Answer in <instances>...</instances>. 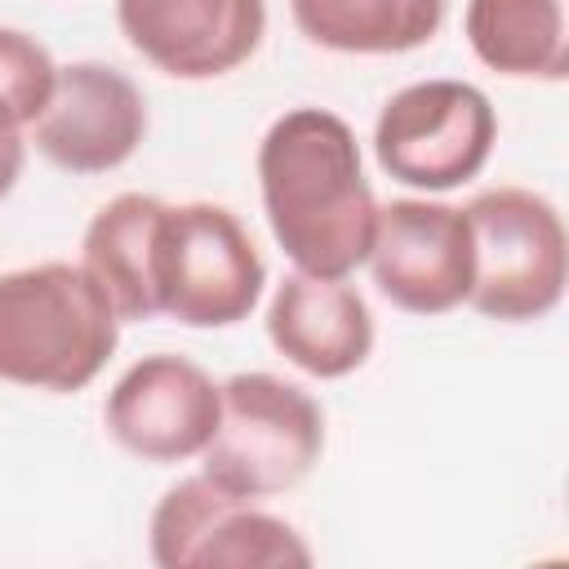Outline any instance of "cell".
I'll list each match as a JSON object with an SVG mask.
<instances>
[{
    "label": "cell",
    "instance_id": "6da1fadb",
    "mask_svg": "<svg viewBox=\"0 0 569 569\" xmlns=\"http://www.w3.org/2000/svg\"><path fill=\"white\" fill-rule=\"evenodd\" d=\"M258 191L293 271L342 280L369 258L378 200L360 142L338 111L293 107L276 116L258 142Z\"/></svg>",
    "mask_w": 569,
    "mask_h": 569
},
{
    "label": "cell",
    "instance_id": "7a4b0ae2",
    "mask_svg": "<svg viewBox=\"0 0 569 569\" xmlns=\"http://www.w3.org/2000/svg\"><path fill=\"white\" fill-rule=\"evenodd\" d=\"M120 342V316L84 262H36L0 276V382L84 391Z\"/></svg>",
    "mask_w": 569,
    "mask_h": 569
},
{
    "label": "cell",
    "instance_id": "3957f363",
    "mask_svg": "<svg viewBox=\"0 0 569 569\" xmlns=\"http://www.w3.org/2000/svg\"><path fill=\"white\" fill-rule=\"evenodd\" d=\"M471 293L485 320L525 325L560 307L569 280V236L560 209L529 187H489L467 204Z\"/></svg>",
    "mask_w": 569,
    "mask_h": 569
},
{
    "label": "cell",
    "instance_id": "277c9868",
    "mask_svg": "<svg viewBox=\"0 0 569 569\" xmlns=\"http://www.w3.org/2000/svg\"><path fill=\"white\" fill-rule=\"evenodd\" d=\"M325 453V413L289 378L231 373L222 382L218 431L204 445L200 471L236 498H276L311 476Z\"/></svg>",
    "mask_w": 569,
    "mask_h": 569
},
{
    "label": "cell",
    "instance_id": "5b68a950",
    "mask_svg": "<svg viewBox=\"0 0 569 569\" xmlns=\"http://www.w3.org/2000/svg\"><path fill=\"white\" fill-rule=\"evenodd\" d=\"M262 284L267 262L227 204H164L151 262L156 316L187 329H231L249 320Z\"/></svg>",
    "mask_w": 569,
    "mask_h": 569
},
{
    "label": "cell",
    "instance_id": "8992f818",
    "mask_svg": "<svg viewBox=\"0 0 569 569\" xmlns=\"http://www.w3.org/2000/svg\"><path fill=\"white\" fill-rule=\"evenodd\" d=\"M498 142V111L467 80H418L387 98L373 120L378 169L418 191H453L471 182Z\"/></svg>",
    "mask_w": 569,
    "mask_h": 569
},
{
    "label": "cell",
    "instance_id": "52a82bcc",
    "mask_svg": "<svg viewBox=\"0 0 569 569\" xmlns=\"http://www.w3.org/2000/svg\"><path fill=\"white\" fill-rule=\"evenodd\" d=\"M151 560L160 569H280L311 565V547L289 520L227 493L200 471L169 485L156 502Z\"/></svg>",
    "mask_w": 569,
    "mask_h": 569
},
{
    "label": "cell",
    "instance_id": "ba28073f",
    "mask_svg": "<svg viewBox=\"0 0 569 569\" xmlns=\"http://www.w3.org/2000/svg\"><path fill=\"white\" fill-rule=\"evenodd\" d=\"M369 271L378 293L409 316H445L471 293V227L458 204L445 200H391L378 204L369 244Z\"/></svg>",
    "mask_w": 569,
    "mask_h": 569
},
{
    "label": "cell",
    "instance_id": "9c48e42d",
    "mask_svg": "<svg viewBox=\"0 0 569 569\" xmlns=\"http://www.w3.org/2000/svg\"><path fill=\"white\" fill-rule=\"evenodd\" d=\"M222 382H213L196 360L156 351L133 360L107 391L102 422L111 440L156 467L200 458L218 431Z\"/></svg>",
    "mask_w": 569,
    "mask_h": 569
},
{
    "label": "cell",
    "instance_id": "30bf717a",
    "mask_svg": "<svg viewBox=\"0 0 569 569\" xmlns=\"http://www.w3.org/2000/svg\"><path fill=\"white\" fill-rule=\"evenodd\" d=\"M147 138V98L142 89L107 62H71L58 67V84L49 107L31 124L36 151L76 178L111 173Z\"/></svg>",
    "mask_w": 569,
    "mask_h": 569
},
{
    "label": "cell",
    "instance_id": "8fae6325",
    "mask_svg": "<svg viewBox=\"0 0 569 569\" xmlns=\"http://www.w3.org/2000/svg\"><path fill=\"white\" fill-rule=\"evenodd\" d=\"M120 36L173 80H218L267 36V0H116Z\"/></svg>",
    "mask_w": 569,
    "mask_h": 569
},
{
    "label": "cell",
    "instance_id": "7c38bea8",
    "mask_svg": "<svg viewBox=\"0 0 569 569\" xmlns=\"http://www.w3.org/2000/svg\"><path fill=\"white\" fill-rule=\"evenodd\" d=\"M271 347L302 373L333 382L356 373L373 351V311L356 284L293 271L267 302Z\"/></svg>",
    "mask_w": 569,
    "mask_h": 569
},
{
    "label": "cell",
    "instance_id": "4fadbf2b",
    "mask_svg": "<svg viewBox=\"0 0 569 569\" xmlns=\"http://www.w3.org/2000/svg\"><path fill=\"white\" fill-rule=\"evenodd\" d=\"M164 204L169 200L147 196V191H120L84 227V240H80L84 258L80 262L107 289L120 325L156 316L151 262H156V236H160Z\"/></svg>",
    "mask_w": 569,
    "mask_h": 569
},
{
    "label": "cell",
    "instance_id": "5bb4252c",
    "mask_svg": "<svg viewBox=\"0 0 569 569\" xmlns=\"http://www.w3.org/2000/svg\"><path fill=\"white\" fill-rule=\"evenodd\" d=\"M462 31L498 76L565 80L569 71V0H467Z\"/></svg>",
    "mask_w": 569,
    "mask_h": 569
},
{
    "label": "cell",
    "instance_id": "9a60e30c",
    "mask_svg": "<svg viewBox=\"0 0 569 569\" xmlns=\"http://www.w3.org/2000/svg\"><path fill=\"white\" fill-rule=\"evenodd\" d=\"M449 0H289L298 31L329 53L387 58L436 40Z\"/></svg>",
    "mask_w": 569,
    "mask_h": 569
},
{
    "label": "cell",
    "instance_id": "2e32d148",
    "mask_svg": "<svg viewBox=\"0 0 569 569\" xmlns=\"http://www.w3.org/2000/svg\"><path fill=\"white\" fill-rule=\"evenodd\" d=\"M53 84H58L53 53L36 36L18 27H0V102L13 111L22 129H31L36 116L49 107Z\"/></svg>",
    "mask_w": 569,
    "mask_h": 569
},
{
    "label": "cell",
    "instance_id": "e0dca14e",
    "mask_svg": "<svg viewBox=\"0 0 569 569\" xmlns=\"http://www.w3.org/2000/svg\"><path fill=\"white\" fill-rule=\"evenodd\" d=\"M22 164H27V138H22V124H18L13 111L0 102V200L18 187Z\"/></svg>",
    "mask_w": 569,
    "mask_h": 569
}]
</instances>
